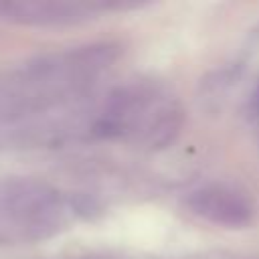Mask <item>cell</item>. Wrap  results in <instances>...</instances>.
Segmentation results:
<instances>
[{"instance_id": "cell-1", "label": "cell", "mask_w": 259, "mask_h": 259, "mask_svg": "<svg viewBox=\"0 0 259 259\" xmlns=\"http://www.w3.org/2000/svg\"><path fill=\"white\" fill-rule=\"evenodd\" d=\"M188 204L198 217L229 229L245 227L253 219V204L245 192L227 184H212L192 192Z\"/></svg>"}]
</instances>
